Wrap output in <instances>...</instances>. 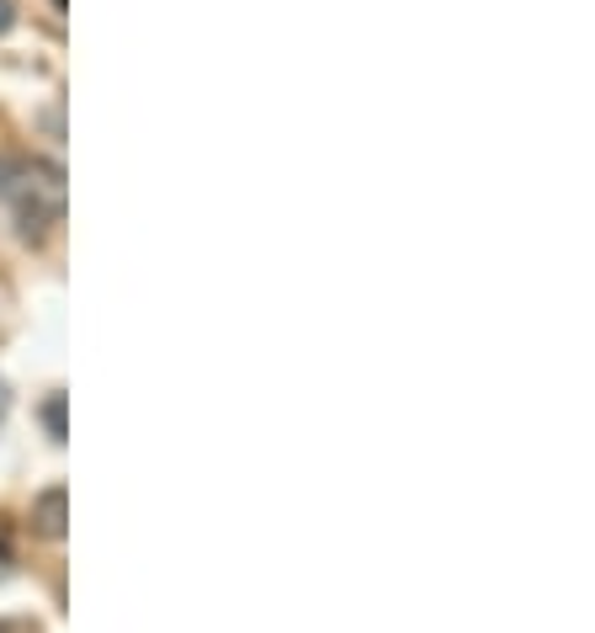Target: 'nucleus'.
<instances>
[{"mask_svg":"<svg viewBox=\"0 0 595 633\" xmlns=\"http://www.w3.org/2000/svg\"><path fill=\"white\" fill-rule=\"evenodd\" d=\"M32 522H38V533L43 537H65V489L48 485L38 501H32Z\"/></svg>","mask_w":595,"mask_h":633,"instance_id":"nucleus-1","label":"nucleus"},{"mask_svg":"<svg viewBox=\"0 0 595 633\" xmlns=\"http://www.w3.org/2000/svg\"><path fill=\"white\" fill-rule=\"evenodd\" d=\"M43 426L53 442H65V394H48L43 399Z\"/></svg>","mask_w":595,"mask_h":633,"instance_id":"nucleus-2","label":"nucleus"},{"mask_svg":"<svg viewBox=\"0 0 595 633\" xmlns=\"http://www.w3.org/2000/svg\"><path fill=\"white\" fill-rule=\"evenodd\" d=\"M11 27H17V6H11V0H0V38H6Z\"/></svg>","mask_w":595,"mask_h":633,"instance_id":"nucleus-3","label":"nucleus"},{"mask_svg":"<svg viewBox=\"0 0 595 633\" xmlns=\"http://www.w3.org/2000/svg\"><path fill=\"white\" fill-rule=\"evenodd\" d=\"M0 564H6V527H0Z\"/></svg>","mask_w":595,"mask_h":633,"instance_id":"nucleus-4","label":"nucleus"}]
</instances>
